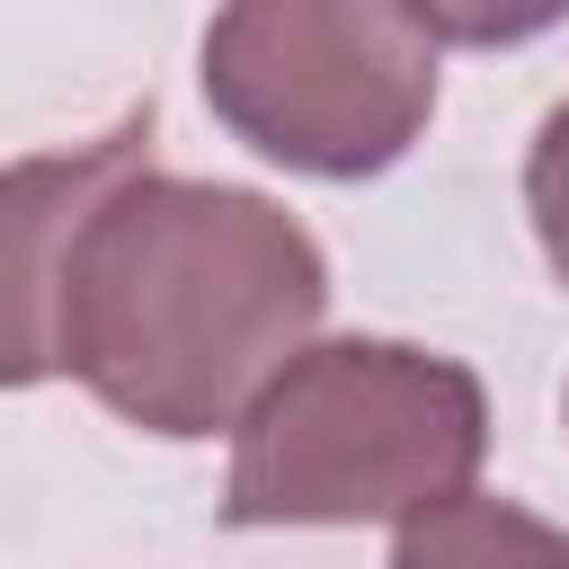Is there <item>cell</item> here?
<instances>
[{
  "label": "cell",
  "instance_id": "3",
  "mask_svg": "<svg viewBox=\"0 0 569 569\" xmlns=\"http://www.w3.org/2000/svg\"><path fill=\"white\" fill-rule=\"evenodd\" d=\"M213 116L311 178L391 169L436 107V18L418 9H222L204 27Z\"/></svg>",
  "mask_w": 569,
  "mask_h": 569
},
{
  "label": "cell",
  "instance_id": "5",
  "mask_svg": "<svg viewBox=\"0 0 569 569\" xmlns=\"http://www.w3.org/2000/svg\"><path fill=\"white\" fill-rule=\"evenodd\" d=\"M525 204H533V231H542V258L560 267L569 284V98L542 116L533 133V160H525Z\"/></svg>",
  "mask_w": 569,
  "mask_h": 569
},
{
  "label": "cell",
  "instance_id": "4",
  "mask_svg": "<svg viewBox=\"0 0 569 569\" xmlns=\"http://www.w3.org/2000/svg\"><path fill=\"white\" fill-rule=\"evenodd\" d=\"M391 569H569V533L507 498H453V507L400 525Z\"/></svg>",
  "mask_w": 569,
  "mask_h": 569
},
{
  "label": "cell",
  "instance_id": "2",
  "mask_svg": "<svg viewBox=\"0 0 569 569\" xmlns=\"http://www.w3.org/2000/svg\"><path fill=\"white\" fill-rule=\"evenodd\" d=\"M489 453V400L471 365L391 347V338H338L302 347L240 418L231 525H365V516H436L471 498V471Z\"/></svg>",
  "mask_w": 569,
  "mask_h": 569
},
{
  "label": "cell",
  "instance_id": "1",
  "mask_svg": "<svg viewBox=\"0 0 569 569\" xmlns=\"http://www.w3.org/2000/svg\"><path fill=\"white\" fill-rule=\"evenodd\" d=\"M151 133L142 98L107 142L0 178L9 382L80 373L151 436H213L258 373L293 365L329 311V267L267 196L160 178Z\"/></svg>",
  "mask_w": 569,
  "mask_h": 569
}]
</instances>
